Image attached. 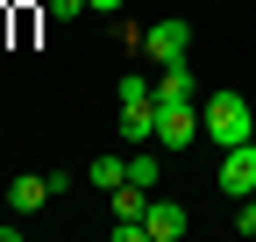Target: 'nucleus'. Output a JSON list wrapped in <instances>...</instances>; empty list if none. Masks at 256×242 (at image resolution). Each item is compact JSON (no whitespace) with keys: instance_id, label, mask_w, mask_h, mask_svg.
Instances as JSON below:
<instances>
[{"instance_id":"4","label":"nucleus","mask_w":256,"mask_h":242,"mask_svg":"<svg viewBox=\"0 0 256 242\" xmlns=\"http://www.w3.org/2000/svg\"><path fill=\"white\" fill-rule=\"evenodd\" d=\"M192 142H200V107H156V150L178 157Z\"/></svg>"},{"instance_id":"2","label":"nucleus","mask_w":256,"mask_h":242,"mask_svg":"<svg viewBox=\"0 0 256 242\" xmlns=\"http://www.w3.org/2000/svg\"><path fill=\"white\" fill-rule=\"evenodd\" d=\"M142 57H150V64H185V57H192V22H178V14L150 22L142 28Z\"/></svg>"},{"instance_id":"6","label":"nucleus","mask_w":256,"mask_h":242,"mask_svg":"<svg viewBox=\"0 0 256 242\" xmlns=\"http://www.w3.org/2000/svg\"><path fill=\"white\" fill-rule=\"evenodd\" d=\"M156 107H200V72L185 64H156Z\"/></svg>"},{"instance_id":"3","label":"nucleus","mask_w":256,"mask_h":242,"mask_svg":"<svg viewBox=\"0 0 256 242\" xmlns=\"http://www.w3.org/2000/svg\"><path fill=\"white\" fill-rule=\"evenodd\" d=\"M64 186H72L64 171H22L14 186H8V206H14V214H43V206H50Z\"/></svg>"},{"instance_id":"1","label":"nucleus","mask_w":256,"mask_h":242,"mask_svg":"<svg viewBox=\"0 0 256 242\" xmlns=\"http://www.w3.org/2000/svg\"><path fill=\"white\" fill-rule=\"evenodd\" d=\"M200 136L214 142V150H235V142H249L256 136V107L242 100V93H200Z\"/></svg>"},{"instance_id":"7","label":"nucleus","mask_w":256,"mask_h":242,"mask_svg":"<svg viewBox=\"0 0 256 242\" xmlns=\"http://www.w3.org/2000/svg\"><path fill=\"white\" fill-rule=\"evenodd\" d=\"M142 228H150V242H178V235L192 228V214H185V200H156V192H150Z\"/></svg>"},{"instance_id":"8","label":"nucleus","mask_w":256,"mask_h":242,"mask_svg":"<svg viewBox=\"0 0 256 242\" xmlns=\"http://www.w3.org/2000/svg\"><path fill=\"white\" fill-rule=\"evenodd\" d=\"M121 142H128V150L156 142V100H142V107H121Z\"/></svg>"},{"instance_id":"12","label":"nucleus","mask_w":256,"mask_h":242,"mask_svg":"<svg viewBox=\"0 0 256 242\" xmlns=\"http://www.w3.org/2000/svg\"><path fill=\"white\" fill-rule=\"evenodd\" d=\"M142 100H156V86L142 72H121V107H142Z\"/></svg>"},{"instance_id":"13","label":"nucleus","mask_w":256,"mask_h":242,"mask_svg":"<svg viewBox=\"0 0 256 242\" xmlns=\"http://www.w3.org/2000/svg\"><path fill=\"white\" fill-rule=\"evenodd\" d=\"M235 228H242V235H256V192H249V200L235 206Z\"/></svg>"},{"instance_id":"10","label":"nucleus","mask_w":256,"mask_h":242,"mask_svg":"<svg viewBox=\"0 0 256 242\" xmlns=\"http://www.w3.org/2000/svg\"><path fill=\"white\" fill-rule=\"evenodd\" d=\"M156 171H164V164H156V142H142L136 157H128V186H142V192H156Z\"/></svg>"},{"instance_id":"11","label":"nucleus","mask_w":256,"mask_h":242,"mask_svg":"<svg viewBox=\"0 0 256 242\" xmlns=\"http://www.w3.org/2000/svg\"><path fill=\"white\" fill-rule=\"evenodd\" d=\"M107 206H114V221H142L150 192H142V186H114V192H107Z\"/></svg>"},{"instance_id":"5","label":"nucleus","mask_w":256,"mask_h":242,"mask_svg":"<svg viewBox=\"0 0 256 242\" xmlns=\"http://www.w3.org/2000/svg\"><path fill=\"white\" fill-rule=\"evenodd\" d=\"M220 192H228V200H249L256 192V136L235 142V150H220Z\"/></svg>"},{"instance_id":"9","label":"nucleus","mask_w":256,"mask_h":242,"mask_svg":"<svg viewBox=\"0 0 256 242\" xmlns=\"http://www.w3.org/2000/svg\"><path fill=\"white\" fill-rule=\"evenodd\" d=\"M86 186H100V192L128 186V157H92V164H86Z\"/></svg>"},{"instance_id":"14","label":"nucleus","mask_w":256,"mask_h":242,"mask_svg":"<svg viewBox=\"0 0 256 242\" xmlns=\"http://www.w3.org/2000/svg\"><path fill=\"white\" fill-rule=\"evenodd\" d=\"M86 8H92V14H107V22H114V14L128 8V0H86Z\"/></svg>"}]
</instances>
